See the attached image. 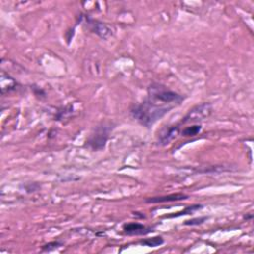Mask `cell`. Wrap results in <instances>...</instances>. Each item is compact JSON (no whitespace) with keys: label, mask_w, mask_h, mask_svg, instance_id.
Returning a JSON list of instances; mask_svg holds the SVG:
<instances>
[{"label":"cell","mask_w":254,"mask_h":254,"mask_svg":"<svg viewBox=\"0 0 254 254\" xmlns=\"http://www.w3.org/2000/svg\"><path fill=\"white\" fill-rule=\"evenodd\" d=\"M186 97L169 89L160 82H152L147 89V97L130 108L131 116L141 125L150 128L173 108L179 106Z\"/></svg>","instance_id":"cell-1"},{"label":"cell","mask_w":254,"mask_h":254,"mask_svg":"<svg viewBox=\"0 0 254 254\" xmlns=\"http://www.w3.org/2000/svg\"><path fill=\"white\" fill-rule=\"evenodd\" d=\"M113 129V125L110 122H102L98 125L87 140V145L95 150L100 151L104 149L109 135Z\"/></svg>","instance_id":"cell-2"},{"label":"cell","mask_w":254,"mask_h":254,"mask_svg":"<svg viewBox=\"0 0 254 254\" xmlns=\"http://www.w3.org/2000/svg\"><path fill=\"white\" fill-rule=\"evenodd\" d=\"M80 19H81L80 21H83V25L88 28L89 31L98 35L102 40H107L113 34V32L109 26H107L105 23H103L100 20L92 18L89 15L81 16Z\"/></svg>","instance_id":"cell-3"},{"label":"cell","mask_w":254,"mask_h":254,"mask_svg":"<svg viewBox=\"0 0 254 254\" xmlns=\"http://www.w3.org/2000/svg\"><path fill=\"white\" fill-rule=\"evenodd\" d=\"M211 110H213V106H211V104L209 103H203V104L197 105L196 107L191 109L188 112V114L182 119V121L180 122V125L186 124L191 121L202 120L203 118L207 117L211 113Z\"/></svg>","instance_id":"cell-4"},{"label":"cell","mask_w":254,"mask_h":254,"mask_svg":"<svg viewBox=\"0 0 254 254\" xmlns=\"http://www.w3.org/2000/svg\"><path fill=\"white\" fill-rule=\"evenodd\" d=\"M122 229L127 235H146L154 230V227H146L139 223H129L125 224Z\"/></svg>","instance_id":"cell-5"},{"label":"cell","mask_w":254,"mask_h":254,"mask_svg":"<svg viewBox=\"0 0 254 254\" xmlns=\"http://www.w3.org/2000/svg\"><path fill=\"white\" fill-rule=\"evenodd\" d=\"M180 128L181 125L180 123L169 126L167 127L166 129H164L160 134H159V138H158V144L165 146L167 144L170 143L172 140H174L176 138V136L180 133Z\"/></svg>","instance_id":"cell-6"},{"label":"cell","mask_w":254,"mask_h":254,"mask_svg":"<svg viewBox=\"0 0 254 254\" xmlns=\"http://www.w3.org/2000/svg\"><path fill=\"white\" fill-rule=\"evenodd\" d=\"M189 198L188 195L185 194H171L167 196H160V197H152L147 198L144 200V203H172V202H179L184 201Z\"/></svg>","instance_id":"cell-7"},{"label":"cell","mask_w":254,"mask_h":254,"mask_svg":"<svg viewBox=\"0 0 254 254\" xmlns=\"http://www.w3.org/2000/svg\"><path fill=\"white\" fill-rule=\"evenodd\" d=\"M18 86L17 81L9 74L1 72V93L2 95L14 92Z\"/></svg>","instance_id":"cell-8"},{"label":"cell","mask_w":254,"mask_h":254,"mask_svg":"<svg viewBox=\"0 0 254 254\" xmlns=\"http://www.w3.org/2000/svg\"><path fill=\"white\" fill-rule=\"evenodd\" d=\"M203 207V204H193V205H189V206H186L183 210L178 211V213H176V214H170L169 216H165L163 219H173V218H179V217H182V216L192 215V214L196 213V211L202 209Z\"/></svg>","instance_id":"cell-9"},{"label":"cell","mask_w":254,"mask_h":254,"mask_svg":"<svg viewBox=\"0 0 254 254\" xmlns=\"http://www.w3.org/2000/svg\"><path fill=\"white\" fill-rule=\"evenodd\" d=\"M202 130V125L201 124H194L192 126H188L180 130V133L182 136L185 137H193L198 135Z\"/></svg>","instance_id":"cell-10"},{"label":"cell","mask_w":254,"mask_h":254,"mask_svg":"<svg viewBox=\"0 0 254 254\" xmlns=\"http://www.w3.org/2000/svg\"><path fill=\"white\" fill-rule=\"evenodd\" d=\"M143 246H148V247H158L164 243V238L162 236H154L152 238H146L142 239L139 242Z\"/></svg>","instance_id":"cell-11"},{"label":"cell","mask_w":254,"mask_h":254,"mask_svg":"<svg viewBox=\"0 0 254 254\" xmlns=\"http://www.w3.org/2000/svg\"><path fill=\"white\" fill-rule=\"evenodd\" d=\"M61 246H63V242H61V241H52V242H49V243L44 244L43 246H42L41 251L50 252V251H53L55 249L60 248Z\"/></svg>","instance_id":"cell-12"},{"label":"cell","mask_w":254,"mask_h":254,"mask_svg":"<svg viewBox=\"0 0 254 254\" xmlns=\"http://www.w3.org/2000/svg\"><path fill=\"white\" fill-rule=\"evenodd\" d=\"M207 220V217H200V218H194L191 220H188L184 223L185 226L189 227H195V226H201Z\"/></svg>","instance_id":"cell-13"}]
</instances>
